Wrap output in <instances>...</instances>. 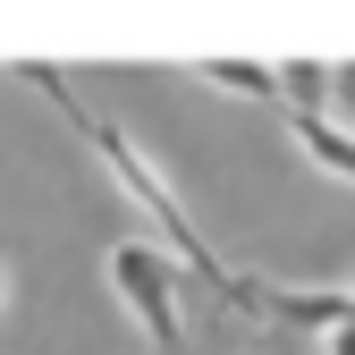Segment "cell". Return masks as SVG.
Wrapping results in <instances>:
<instances>
[{
  "instance_id": "6da1fadb",
  "label": "cell",
  "mask_w": 355,
  "mask_h": 355,
  "mask_svg": "<svg viewBox=\"0 0 355 355\" xmlns=\"http://www.w3.org/2000/svg\"><path fill=\"white\" fill-rule=\"evenodd\" d=\"M26 76L42 85V94H51V110H60V119L76 127V136H85V144L102 153V169L119 178V195H127V203L144 211V229H153V245H161V254H169L178 271H187V279H203L211 296H229V279H237V271H229V262L211 254V237H203L195 220H187V203H178V187H169V178L153 169V153H144L136 136H127V127H110L102 110H85V102L68 94V85H60V68H26Z\"/></svg>"
},
{
  "instance_id": "7a4b0ae2",
  "label": "cell",
  "mask_w": 355,
  "mask_h": 355,
  "mask_svg": "<svg viewBox=\"0 0 355 355\" xmlns=\"http://www.w3.org/2000/svg\"><path fill=\"white\" fill-rule=\"evenodd\" d=\"M110 288H119V304L144 322V338H153V355H187V304H178V288H187V271L153 245V237H127V245H110Z\"/></svg>"
},
{
  "instance_id": "3957f363",
  "label": "cell",
  "mask_w": 355,
  "mask_h": 355,
  "mask_svg": "<svg viewBox=\"0 0 355 355\" xmlns=\"http://www.w3.org/2000/svg\"><path fill=\"white\" fill-rule=\"evenodd\" d=\"M229 304L262 313L271 330H296V338H330V330L355 313V288H271V279H229Z\"/></svg>"
},
{
  "instance_id": "277c9868",
  "label": "cell",
  "mask_w": 355,
  "mask_h": 355,
  "mask_svg": "<svg viewBox=\"0 0 355 355\" xmlns=\"http://www.w3.org/2000/svg\"><path fill=\"white\" fill-rule=\"evenodd\" d=\"M288 136L313 153V169H330V178L355 187V127H338V119H296V110H288Z\"/></svg>"
},
{
  "instance_id": "5b68a950",
  "label": "cell",
  "mask_w": 355,
  "mask_h": 355,
  "mask_svg": "<svg viewBox=\"0 0 355 355\" xmlns=\"http://www.w3.org/2000/svg\"><path fill=\"white\" fill-rule=\"evenodd\" d=\"M279 102H288L296 119H322V102H330V68H322V60H288V68H279Z\"/></svg>"
},
{
  "instance_id": "8992f818",
  "label": "cell",
  "mask_w": 355,
  "mask_h": 355,
  "mask_svg": "<svg viewBox=\"0 0 355 355\" xmlns=\"http://www.w3.org/2000/svg\"><path fill=\"white\" fill-rule=\"evenodd\" d=\"M203 85H229V94L271 102L279 94V68H262V60H203Z\"/></svg>"
},
{
  "instance_id": "52a82bcc",
  "label": "cell",
  "mask_w": 355,
  "mask_h": 355,
  "mask_svg": "<svg viewBox=\"0 0 355 355\" xmlns=\"http://www.w3.org/2000/svg\"><path fill=\"white\" fill-rule=\"evenodd\" d=\"M322 355H355V313H347V322H338V330L322 338Z\"/></svg>"
},
{
  "instance_id": "ba28073f",
  "label": "cell",
  "mask_w": 355,
  "mask_h": 355,
  "mask_svg": "<svg viewBox=\"0 0 355 355\" xmlns=\"http://www.w3.org/2000/svg\"><path fill=\"white\" fill-rule=\"evenodd\" d=\"M330 94H338V102L355 110V60H347V68H330Z\"/></svg>"
},
{
  "instance_id": "9c48e42d",
  "label": "cell",
  "mask_w": 355,
  "mask_h": 355,
  "mask_svg": "<svg viewBox=\"0 0 355 355\" xmlns=\"http://www.w3.org/2000/svg\"><path fill=\"white\" fill-rule=\"evenodd\" d=\"M0 304H9V262H0Z\"/></svg>"
}]
</instances>
